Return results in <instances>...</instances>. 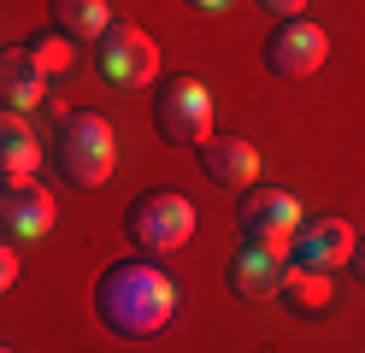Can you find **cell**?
<instances>
[{"instance_id":"cell-1","label":"cell","mask_w":365,"mask_h":353,"mask_svg":"<svg viewBox=\"0 0 365 353\" xmlns=\"http://www.w3.org/2000/svg\"><path fill=\"white\" fill-rule=\"evenodd\" d=\"M182 306V289L165 265H153V259H112V265L95 277V318L106 336L118 342H153L165 336L171 318Z\"/></svg>"},{"instance_id":"cell-2","label":"cell","mask_w":365,"mask_h":353,"mask_svg":"<svg viewBox=\"0 0 365 353\" xmlns=\"http://www.w3.org/2000/svg\"><path fill=\"white\" fill-rule=\"evenodd\" d=\"M48 153H53V171L71 188H106L112 165H118V135L101 112H65L53 124Z\"/></svg>"},{"instance_id":"cell-3","label":"cell","mask_w":365,"mask_h":353,"mask_svg":"<svg viewBox=\"0 0 365 353\" xmlns=\"http://www.w3.org/2000/svg\"><path fill=\"white\" fill-rule=\"evenodd\" d=\"M212 118H218L212 88L200 77H189V71H177V77H165L153 88V130L165 148H200L212 135Z\"/></svg>"},{"instance_id":"cell-4","label":"cell","mask_w":365,"mask_h":353,"mask_svg":"<svg viewBox=\"0 0 365 353\" xmlns=\"http://www.w3.org/2000/svg\"><path fill=\"white\" fill-rule=\"evenodd\" d=\"M195 200L182 195V188H148V195H135L124 206V235L142 253H171L195 235Z\"/></svg>"},{"instance_id":"cell-5","label":"cell","mask_w":365,"mask_h":353,"mask_svg":"<svg viewBox=\"0 0 365 353\" xmlns=\"http://www.w3.org/2000/svg\"><path fill=\"white\" fill-rule=\"evenodd\" d=\"M88 65L106 88H148L159 77V47L135 18H112L106 36L88 47Z\"/></svg>"},{"instance_id":"cell-6","label":"cell","mask_w":365,"mask_h":353,"mask_svg":"<svg viewBox=\"0 0 365 353\" xmlns=\"http://www.w3.org/2000/svg\"><path fill=\"white\" fill-rule=\"evenodd\" d=\"M301 200L289 195V188L277 183H254V188H242V200H236V224H242V242H265V247H283L294 242V230H301Z\"/></svg>"},{"instance_id":"cell-7","label":"cell","mask_w":365,"mask_h":353,"mask_svg":"<svg viewBox=\"0 0 365 353\" xmlns=\"http://www.w3.org/2000/svg\"><path fill=\"white\" fill-rule=\"evenodd\" d=\"M330 59V36L312 18H277V30L265 36V71L283 83H307L312 71H324Z\"/></svg>"},{"instance_id":"cell-8","label":"cell","mask_w":365,"mask_h":353,"mask_svg":"<svg viewBox=\"0 0 365 353\" xmlns=\"http://www.w3.org/2000/svg\"><path fill=\"white\" fill-rule=\"evenodd\" d=\"M354 242H359V235H354L348 218H336V212H318V218H301V230H294V242H289V265L330 277V271L348 265Z\"/></svg>"},{"instance_id":"cell-9","label":"cell","mask_w":365,"mask_h":353,"mask_svg":"<svg viewBox=\"0 0 365 353\" xmlns=\"http://www.w3.org/2000/svg\"><path fill=\"white\" fill-rule=\"evenodd\" d=\"M224 282H230V295H242V300H277L283 282H289V253L265 247V242H242L230 253V265H224Z\"/></svg>"},{"instance_id":"cell-10","label":"cell","mask_w":365,"mask_h":353,"mask_svg":"<svg viewBox=\"0 0 365 353\" xmlns=\"http://www.w3.org/2000/svg\"><path fill=\"white\" fill-rule=\"evenodd\" d=\"M53 94V77L30 47H0V106L6 112H36Z\"/></svg>"},{"instance_id":"cell-11","label":"cell","mask_w":365,"mask_h":353,"mask_svg":"<svg viewBox=\"0 0 365 353\" xmlns=\"http://www.w3.org/2000/svg\"><path fill=\"white\" fill-rule=\"evenodd\" d=\"M0 230L12 242H41L53 230V195L41 183H0Z\"/></svg>"},{"instance_id":"cell-12","label":"cell","mask_w":365,"mask_h":353,"mask_svg":"<svg viewBox=\"0 0 365 353\" xmlns=\"http://www.w3.org/2000/svg\"><path fill=\"white\" fill-rule=\"evenodd\" d=\"M200 171H207V183H218V188H254V177H259V148L247 135H207L200 141Z\"/></svg>"},{"instance_id":"cell-13","label":"cell","mask_w":365,"mask_h":353,"mask_svg":"<svg viewBox=\"0 0 365 353\" xmlns=\"http://www.w3.org/2000/svg\"><path fill=\"white\" fill-rule=\"evenodd\" d=\"M41 165V135L24 112L0 106V183H30Z\"/></svg>"},{"instance_id":"cell-14","label":"cell","mask_w":365,"mask_h":353,"mask_svg":"<svg viewBox=\"0 0 365 353\" xmlns=\"http://www.w3.org/2000/svg\"><path fill=\"white\" fill-rule=\"evenodd\" d=\"M48 24L65 36V41H88L95 47L112 24V6L106 0H48Z\"/></svg>"},{"instance_id":"cell-15","label":"cell","mask_w":365,"mask_h":353,"mask_svg":"<svg viewBox=\"0 0 365 353\" xmlns=\"http://www.w3.org/2000/svg\"><path fill=\"white\" fill-rule=\"evenodd\" d=\"M283 295H289V300H301V312H330V277H318V271L289 265Z\"/></svg>"},{"instance_id":"cell-16","label":"cell","mask_w":365,"mask_h":353,"mask_svg":"<svg viewBox=\"0 0 365 353\" xmlns=\"http://www.w3.org/2000/svg\"><path fill=\"white\" fill-rule=\"evenodd\" d=\"M24 47H30L41 65H48V77H59V71L71 65V41H65L59 30H53V36H36V41H24Z\"/></svg>"},{"instance_id":"cell-17","label":"cell","mask_w":365,"mask_h":353,"mask_svg":"<svg viewBox=\"0 0 365 353\" xmlns=\"http://www.w3.org/2000/svg\"><path fill=\"white\" fill-rule=\"evenodd\" d=\"M18 282V253H12V242H0V295H6Z\"/></svg>"},{"instance_id":"cell-18","label":"cell","mask_w":365,"mask_h":353,"mask_svg":"<svg viewBox=\"0 0 365 353\" xmlns=\"http://www.w3.org/2000/svg\"><path fill=\"white\" fill-rule=\"evenodd\" d=\"M36 112H41V124H48V130H53V124H59V118H65V112H71V106H65V101H59V94H48V101H41Z\"/></svg>"},{"instance_id":"cell-19","label":"cell","mask_w":365,"mask_h":353,"mask_svg":"<svg viewBox=\"0 0 365 353\" xmlns=\"http://www.w3.org/2000/svg\"><path fill=\"white\" fill-rule=\"evenodd\" d=\"M259 6H265L271 18H301V6H307V0H259Z\"/></svg>"},{"instance_id":"cell-20","label":"cell","mask_w":365,"mask_h":353,"mask_svg":"<svg viewBox=\"0 0 365 353\" xmlns=\"http://www.w3.org/2000/svg\"><path fill=\"white\" fill-rule=\"evenodd\" d=\"M182 6H189V12H207V18H218V12H230L236 0H182Z\"/></svg>"},{"instance_id":"cell-21","label":"cell","mask_w":365,"mask_h":353,"mask_svg":"<svg viewBox=\"0 0 365 353\" xmlns=\"http://www.w3.org/2000/svg\"><path fill=\"white\" fill-rule=\"evenodd\" d=\"M348 271L365 282V235H359V242H354V253H348Z\"/></svg>"},{"instance_id":"cell-22","label":"cell","mask_w":365,"mask_h":353,"mask_svg":"<svg viewBox=\"0 0 365 353\" xmlns=\"http://www.w3.org/2000/svg\"><path fill=\"white\" fill-rule=\"evenodd\" d=\"M0 353H12V347H6V342H0Z\"/></svg>"}]
</instances>
